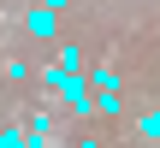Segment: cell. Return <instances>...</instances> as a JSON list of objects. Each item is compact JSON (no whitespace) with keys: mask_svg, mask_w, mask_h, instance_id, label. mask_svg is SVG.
Listing matches in <instances>:
<instances>
[{"mask_svg":"<svg viewBox=\"0 0 160 148\" xmlns=\"http://www.w3.org/2000/svg\"><path fill=\"white\" fill-rule=\"evenodd\" d=\"M53 24H59V12H53V6H36V12L24 18V30H30L36 42H48V36H53Z\"/></svg>","mask_w":160,"mask_h":148,"instance_id":"6da1fadb","label":"cell"},{"mask_svg":"<svg viewBox=\"0 0 160 148\" xmlns=\"http://www.w3.org/2000/svg\"><path fill=\"white\" fill-rule=\"evenodd\" d=\"M95 113H107V119H119V89H101V95H95Z\"/></svg>","mask_w":160,"mask_h":148,"instance_id":"7a4b0ae2","label":"cell"},{"mask_svg":"<svg viewBox=\"0 0 160 148\" xmlns=\"http://www.w3.org/2000/svg\"><path fill=\"white\" fill-rule=\"evenodd\" d=\"M53 65H59V71H77V65H83V53H77V47H71V42H65V47H59V59H53Z\"/></svg>","mask_w":160,"mask_h":148,"instance_id":"3957f363","label":"cell"},{"mask_svg":"<svg viewBox=\"0 0 160 148\" xmlns=\"http://www.w3.org/2000/svg\"><path fill=\"white\" fill-rule=\"evenodd\" d=\"M89 83H95V89H119V77H113V65H95V71H89Z\"/></svg>","mask_w":160,"mask_h":148,"instance_id":"277c9868","label":"cell"},{"mask_svg":"<svg viewBox=\"0 0 160 148\" xmlns=\"http://www.w3.org/2000/svg\"><path fill=\"white\" fill-rule=\"evenodd\" d=\"M142 136H160V107L148 113V119H142Z\"/></svg>","mask_w":160,"mask_h":148,"instance_id":"5b68a950","label":"cell"},{"mask_svg":"<svg viewBox=\"0 0 160 148\" xmlns=\"http://www.w3.org/2000/svg\"><path fill=\"white\" fill-rule=\"evenodd\" d=\"M30 148H59V142H53V136H30Z\"/></svg>","mask_w":160,"mask_h":148,"instance_id":"8992f818","label":"cell"},{"mask_svg":"<svg viewBox=\"0 0 160 148\" xmlns=\"http://www.w3.org/2000/svg\"><path fill=\"white\" fill-rule=\"evenodd\" d=\"M42 6H53V12H59V6H71V0H42Z\"/></svg>","mask_w":160,"mask_h":148,"instance_id":"52a82bcc","label":"cell"}]
</instances>
